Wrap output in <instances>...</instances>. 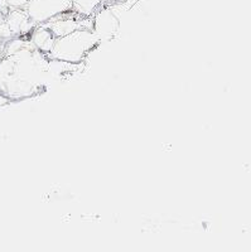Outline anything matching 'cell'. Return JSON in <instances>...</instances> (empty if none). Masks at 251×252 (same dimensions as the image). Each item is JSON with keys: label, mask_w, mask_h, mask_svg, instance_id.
<instances>
[{"label": "cell", "mask_w": 251, "mask_h": 252, "mask_svg": "<svg viewBox=\"0 0 251 252\" xmlns=\"http://www.w3.org/2000/svg\"><path fill=\"white\" fill-rule=\"evenodd\" d=\"M47 61L39 49L23 40L8 44L0 60V92L8 100L29 97L46 85Z\"/></svg>", "instance_id": "cell-1"}, {"label": "cell", "mask_w": 251, "mask_h": 252, "mask_svg": "<svg viewBox=\"0 0 251 252\" xmlns=\"http://www.w3.org/2000/svg\"><path fill=\"white\" fill-rule=\"evenodd\" d=\"M100 39L94 32L86 29H76L65 37L56 39L49 56L54 61L67 63H78L90 51L99 44Z\"/></svg>", "instance_id": "cell-2"}, {"label": "cell", "mask_w": 251, "mask_h": 252, "mask_svg": "<svg viewBox=\"0 0 251 252\" xmlns=\"http://www.w3.org/2000/svg\"><path fill=\"white\" fill-rule=\"evenodd\" d=\"M72 9V0H32L27 15L33 23H43Z\"/></svg>", "instance_id": "cell-3"}, {"label": "cell", "mask_w": 251, "mask_h": 252, "mask_svg": "<svg viewBox=\"0 0 251 252\" xmlns=\"http://www.w3.org/2000/svg\"><path fill=\"white\" fill-rule=\"evenodd\" d=\"M119 29V19L110 9H103L95 15L94 33L100 40H110Z\"/></svg>", "instance_id": "cell-4"}, {"label": "cell", "mask_w": 251, "mask_h": 252, "mask_svg": "<svg viewBox=\"0 0 251 252\" xmlns=\"http://www.w3.org/2000/svg\"><path fill=\"white\" fill-rule=\"evenodd\" d=\"M56 39L57 38L54 37V34L49 31V28H42L35 32V34L32 37V44L37 49H39L40 52L49 53Z\"/></svg>", "instance_id": "cell-5"}, {"label": "cell", "mask_w": 251, "mask_h": 252, "mask_svg": "<svg viewBox=\"0 0 251 252\" xmlns=\"http://www.w3.org/2000/svg\"><path fill=\"white\" fill-rule=\"evenodd\" d=\"M29 17L15 9L14 12L9 13L5 18V23L13 34H19L26 32V24H28Z\"/></svg>", "instance_id": "cell-6"}, {"label": "cell", "mask_w": 251, "mask_h": 252, "mask_svg": "<svg viewBox=\"0 0 251 252\" xmlns=\"http://www.w3.org/2000/svg\"><path fill=\"white\" fill-rule=\"evenodd\" d=\"M104 0H72V8L78 13L85 17L94 14L100 4L103 3Z\"/></svg>", "instance_id": "cell-7"}, {"label": "cell", "mask_w": 251, "mask_h": 252, "mask_svg": "<svg viewBox=\"0 0 251 252\" xmlns=\"http://www.w3.org/2000/svg\"><path fill=\"white\" fill-rule=\"evenodd\" d=\"M49 31L52 32L56 38L65 37V35L70 34L72 32H74L77 29V23L74 20H58L56 23L52 24L51 27H48Z\"/></svg>", "instance_id": "cell-8"}, {"label": "cell", "mask_w": 251, "mask_h": 252, "mask_svg": "<svg viewBox=\"0 0 251 252\" xmlns=\"http://www.w3.org/2000/svg\"><path fill=\"white\" fill-rule=\"evenodd\" d=\"M32 0H6V3H8L9 6H12L14 9H20V8H24L31 3Z\"/></svg>", "instance_id": "cell-9"}, {"label": "cell", "mask_w": 251, "mask_h": 252, "mask_svg": "<svg viewBox=\"0 0 251 252\" xmlns=\"http://www.w3.org/2000/svg\"><path fill=\"white\" fill-rule=\"evenodd\" d=\"M8 98L5 97V96H4L3 94H1V92H0V106H1V105H5L6 102H8Z\"/></svg>", "instance_id": "cell-10"}, {"label": "cell", "mask_w": 251, "mask_h": 252, "mask_svg": "<svg viewBox=\"0 0 251 252\" xmlns=\"http://www.w3.org/2000/svg\"><path fill=\"white\" fill-rule=\"evenodd\" d=\"M5 22V15L3 14V13H0V26Z\"/></svg>", "instance_id": "cell-11"}]
</instances>
